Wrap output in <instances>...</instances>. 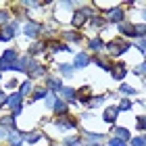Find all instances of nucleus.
Instances as JSON below:
<instances>
[{"label":"nucleus","mask_w":146,"mask_h":146,"mask_svg":"<svg viewBox=\"0 0 146 146\" xmlns=\"http://www.w3.org/2000/svg\"><path fill=\"white\" fill-rule=\"evenodd\" d=\"M88 48L92 50V52H102L104 50V42H102V38H92L90 42H88Z\"/></svg>","instance_id":"obj_22"},{"label":"nucleus","mask_w":146,"mask_h":146,"mask_svg":"<svg viewBox=\"0 0 146 146\" xmlns=\"http://www.w3.org/2000/svg\"><path fill=\"white\" fill-rule=\"evenodd\" d=\"M42 98H48V88H38L31 92V100H42Z\"/></svg>","instance_id":"obj_26"},{"label":"nucleus","mask_w":146,"mask_h":146,"mask_svg":"<svg viewBox=\"0 0 146 146\" xmlns=\"http://www.w3.org/2000/svg\"><path fill=\"white\" fill-rule=\"evenodd\" d=\"M6 86H9V88H17V86H19V79H9V84H6Z\"/></svg>","instance_id":"obj_44"},{"label":"nucleus","mask_w":146,"mask_h":146,"mask_svg":"<svg viewBox=\"0 0 146 146\" xmlns=\"http://www.w3.org/2000/svg\"><path fill=\"white\" fill-rule=\"evenodd\" d=\"M65 42H79L82 36H79V31H67V34H63Z\"/></svg>","instance_id":"obj_29"},{"label":"nucleus","mask_w":146,"mask_h":146,"mask_svg":"<svg viewBox=\"0 0 146 146\" xmlns=\"http://www.w3.org/2000/svg\"><path fill=\"white\" fill-rule=\"evenodd\" d=\"M90 25H92V27H102V25H107V19L100 17V15H94L90 19Z\"/></svg>","instance_id":"obj_28"},{"label":"nucleus","mask_w":146,"mask_h":146,"mask_svg":"<svg viewBox=\"0 0 146 146\" xmlns=\"http://www.w3.org/2000/svg\"><path fill=\"white\" fill-rule=\"evenodd\" d=\"M52 111H54V115H56V117L69 115V107H67V102H65L63 98H58V96H56V100H54V107H52Z\"/></svg>","instance_id":"obj_14"},{"label":"nucleus","mask_w":146,"mask_h":146,"mask_svg":"<svg viewBox=\"0 0 146 146\" xmlns=\"http://www.w3.org/2000/svg\"><path fill=\"white\" fill-rule=\"evenodd\" d=\"M111 75H113V79H117V82H123V77L127 75V69H125V65H123V63H113Z\"/></svg>","instance_id":"obj_12"},{"label":"nucleus","mask_w":146,"mask_h":146,"mask_svg":"<svg viewBox=\"0 0 146 146\" xmlns=\"http://www.w3.org/2000/svg\"><path fill=\"white\" fill-rule=\"evenodd\" d=\"M40 138H42V134H40V131H34V134H27V138H25V140H27L29 144H36Z\"/></svg>","instance_id":"obj_34"},{"label":"nucleus","mask_w":146,"mask_h":146,"mask_svg":"<svg viewBox=\"0 0 146 146\" xmlns=\"http://www.w3.org/2000/svg\"><path fill=\"white\" fill-rule=\"evenodd\" d=\"M6 98H9V96H6V94H4V92H2V90H0V109H2V107H4V104H6Z\"/></svg>","instance_id":"obj_43"},{"label":"nucleus","mask_w":146,"mask_h":146,"mask_svg":"<svg viewBox=\"0 0 146 146\" xmlns=\"http://www.w3.org/2000/svg\"><path fill=\"white\" fill-rule=\"evenodd\" d=\"M94 17V13H92L90 6H84V9H77L75 13H73V17H71V25L75 29H79L86 21H90V19Z\"/></svg>","instance_id":"obj_2"},{"label":"nucleus","mask_w":146,"mask_h":146,"mask_svg":"<svg viewBox=\"0 0 146 146\" xmlns=\"http://www.w3.org/2000/svg\"><path fill=\"white\" fill-rule=\"evenodd\" d=\"M136 38L140 40V38H146V25H136Z\"/></svg>","instance_id":"obj_35"},{"label":"nucleus","mask_w":146,"mask_h":146,"mask_svg":"<svg viewBox=\"0 0 146 146\" xmlns=\"http://www.w3.org/2000/svg\"><path fill=\"white\" fill-rule=\"evenodd\" d=\"M134 73H136V75H146V61L138 65V67L134 69Z\"/></svg>","instance_id":"obj_38"},{"label":"nucleus","mask_w":146,"mask_h":146,"mask_svg":"<svg viewBox=\"0 0 146 146\" xmlns=\"http://www.w3.org/2000/svg\"><path fill=\"white\" fill-rule=\"evenodd\" d=\"M58 98H63L65 102H73V100H75V90H73V88H67V86H63V90L58 92Z\"/></svg>","instance_id":"obj_20"},{"label":"nucleus","mask_w":146,"mask_h":146,"mask_svg":"<svg viewBox=\"0 0 146 146\" xmlns=\"http://www.w3.org/2000/svg\"><path fill=\"white\" fill-rule=\"evenodd\" d=\"M42 29H44V25L38 23V21H27L23 25V34L27 38H38L40 34H42Z\"/></svg>","instance_id":"obj_7"},{"label":"nucleus","mask_w":146,"mask_h":146,"mask_svg":"<svg viewBox=\"0 0 146 146\" xmlns=\"http://www.w3.org/2000/svg\"><path fill=\"white\" fill-rule=\"evenodd\" d=\"M58 71H61L63 75H73V73H75V67L69 65V63H61L58 65Z\"/></svg>","instance_id":"obj_27"},{"label":"nucleus","mask_w":146,"mask_h":146,"mask_svg":"<svg viewBox=\"0 0 146 146\" xmlns=\"http://www.w3.org/2000/svg\"><path fill=\"white\" fill-rule=\"evenodd\" d=\"M86 138H88L90 142H96V144H100V142L104 140L102 134H94V131H92V134H90V131H86Z\"/></svg>","instance_id":"obj_31"},{"label":"nucleus","mask_w":146,"mask_h":146,"mask_svg":"<svg viewBox=\"0 0 146 146\" xmlns=\"http://www.w3.org/2000/svg\"><path fill=\"white\" fill-rule=\"evenodd\" d=\"M144 142H146V136H144Z\"/></svg>","instance_id":"obj_47"},{"label":"nucleus","mask_w":146,"mask_h":146,"mask_svg":"<svg viewBox=\"0 0 146 146\" xmlns=\"http://www.w3.org/2000/svg\"><path fill=\"white\" fill-rule=\"evenodd\" d=\"M17 27H19V23H17V21H11L6 27L0 29V40H4V42H11V40L15 38V34H17Z\"/></svg>","instance_id":"obj_9"},{"label":"nucleus","mask_w":146,"mask_h":146,"mask_svg":"<svg viewBox=\"0 0 146 146\" xmlns=\"http://www.w3.org/2000/svg\"><path fill=\"white\" fill-rule=\"evenodd\" d=\"M104 98H107L104 94H102V96H94V100H90V102H88V107H90V109H96L98 104H102V102H104Z\"/></svg>","instance_id":"obj_32"},{"label":"nucleus","mask_w":146,"mask_h":146,"mask_svg":"<svg viewBox=\"0 0 146 146\" xmlns=\"http://www.w3.org/2000/svg\"><path fill=\"white\" fill-rule=\"evenodd\" d=\"M102 17L107 19V23H117V25H121V23L125 21V11L121 9V6H115V9H111L109 13H104Z\"/></svg>","instance_id":"obj_6"},{"label":"nucleus","mask_w":146,"mask_h":146,"mask_svg":"<svg viewBox=\"0 0 146 146\" xmlns=\"http://www.w3.org/2000/svg\"><path fill=\"white\" fill-rule=\"evenodd\" d=\"M9 23H11V13L9 11H0V29L6 27Z\"/></svg>","instance_id":"obj_30"},{"label":"nucleus","mask_w":146,"mask_h":146,"mask_svg":"<svg viewBox=\"0 0 146 146\" xmlns=\"http://www.w3.org/2000/svg\"><path fill=\"white\" fill-rule=\"evenodd\" d=\"M127 109H131V102L127 100V98H123V100L119 102V111H127Z\"/></svg>","instance_id":"obj_42"},{"label":"nucleus","mask_w":146,"mask_h":146,"mask_svg":"<svg viewBox=\"0 0 146 146\" xmlns=\"http://www.w3.org/2000/svg\"><path fill=\"white\" fill-rule=\"evenodd\" d=\"M6 107L13 111V117H15V119L23 113V98L19 96V92H13V94H9V98H6Z\"/></svg>","instance_id":"obj_3"},{"label":"nucleus","mask_w":146,"mask_h":146,"mask_svg":"<svg viewBox=\"0 0 146 146\" xmlns=\"http://www.w3.org/2000/svg\"><path fill=\"white\" fill-rule=\"evenodd\" d=\"M54 125H56V129H61V131L75 129L77 127V119L71 117V115H63V117H56L54 119Z\"/></svg>","instance_id":"obj_5"},{"label":"nucleus","mask_w":146,"mask_h":146,"mask_svg":"<svg viewBox=\"0 0 146 146\" xmlns=\"http://www.w3.org/2000/svg\"><path fill=\"white\" fill-rule=\"evenodd\" d=\"M17 61H19L17 52L13 50V48H9L2 56H0V73H2V71H13V67H15Z\"/></svg>","instance_id":"obj_4"},{"label":"nucleus","mask_w":146,"mask_h":146,"mask_svg":"<svg viewBox=\"0 0 146 146\" xmlns=\"http://www.w3.org/2000/svg\"><path fill=\"white\" fill-rule=\"evenodd\" d=\"M113 131H115V136H113V138H119V140H123V142H129L131 140V134H129L127 127H115Z\"/></svg>","instance_id":"obj_23"},{"label":"nucleus","mask_w":146,"mask_h":146,"mask_svg":"<svg viewBox=\"0 0 146 146\" xmlns=\"http://www.w3.org/2000/svg\"><path fill=\"white\" fill-rule=\"evenodd\" d=\"M119 92H121V94H127V96L136 94V90L131 88V86H127V84H121V86H119Z\"/></svg>","instance_id":"obj_33"},{"label":"nucleus","mask_w":146,"mask_h":146,"mask_svg":"<svg viewBox=\"0 0 146 146\" xmlns=\"http://www.w3.org/2000/svg\"><path fill=\"white\" fill-rule=\"evenodd\" d=\"M136 48L140 50V52H146V38H140V40H138V42H136Z\"/></svg>","instance_id":"obj_40"},{"label":"nucleus","mask_w":146,"mask_h":146,"mask_svg":"<svg viewBox=\"0 0 146 146\" xmlns=\"http://www.w3.org/2000/svg\"><path fill=\"white\" fill-rule=\"evenodd\" d=\"M46 46H48V48L52 50V52H71V48L65 42H56V40H50V42H46Z\"/></svg>","instance_id":"obj_18"},{"label":"nucleus","mask_w":146,"mask_h":146,"mask_svg":"<svg viewBox=\"0 0 146 146\" xmlns=\"http://www.w3.org/2000/svg\"><path fill=\"white\" fill-rule=\"evenodd\" d=\"M90 65V56L86 54V52H79V54H75V61H73V67L75 69H84Z\"/></svg>","instance_id":"obj_17"},{"label":"nucleus","mask_w":146,"mask_h":146,"mask_svg":"<svg viewBox=\"0 0 146 146\" xmlns=\"http://www.w3.org/2000/svg\"><path fill=\"white\" fill-rule=\"evenodd\" d=\"M19 96H21V98H25V96H29L31 94V79H25V82L21 84V86H19Z\"/></svg>","instance_id":"obj_24"},{"label":"nucleus","mask_w":146,"mask_h":146,"mask_svg":"<svg viewBox=\"0 0 146 146\" xmlns=\"http://www.w3.org/2000/svg\"><path fill=\"white\" fill-rule=\"evenodd\" d=\"M129 144H131V146H146L144 138H140V136H138V138H131V140H129Z\"/></svg>","instance_id":"obj_39"},{"label":"nucleus","mask_w":146,"mask_h":146,"mask_svg":"<svg viewBox=\"0 0 146 146\" xmlns=\"http://www.w3.org/2000/svg\"><path fill=\"white\" fill-rule=\"evenodd\" d=\"M88 146H102V144H96V142H90Z\"/></svg>","instance_id":"obj_45"},{"label":"nucleus","mask_w":146,"mask_h":146,"mask_svg":"<svg viewBox=\"0 0 146 146\" xmlns=\"http://www.w3.org/2000/svg\"><path fill=\"white\" fill-rule=\"evenodd\" d=\"M119 113H121V111H119V107H107V109H104V113H102V121L109 123V125H113V123L117 121Z\"/></svg>","instance_id":"obj_11"},{"label":"nucleus","mask_w":146,"mask_h":146,"mask_svg":"<svg viewBox=\"0 0 146 146\" xmlns=\"http://www.w3.org/2000/svg\"><path fill=\"white\" fill-rule=\"evenodd\" d=\"M136 125H138V129H140V131H146V117H138L136 119Z\"/></svg>","instance_id":"obj_37"},{"label":"nucleus","mask_w":146,"mask_h":146,"mask_svg":"<svg viewBox=\"0 0 146 146\" xmlns=\"http://www.w3.org/2000/svg\"><path fill=\"white\" fill-rule=\"evenodd\" d=\"M0 127L6 129V131L17 129V127H15V117H13V115H4L2 119H0Z\"/></svg>","instance_id":"obj_21"},{"label":"nucleus","mask_w":146,"mask_h":146,"mask_svg":"<svg viewBox=\"0 0 146 146\" xmlns=\"http://www.w3.org/2000/svg\"><path fill=\"white\" fill-rule=\"evenodd\" d=\"M142 17H144V19H146V11H144V13H142Z\"/></svg>","instance_id":"obj_46"},{"label":"nucleus","mask_w":146,"mask_h":146,"mask_svg":"<svg viewBox=\"0 0 146 146\" xmlns=\"http://www.w3.org/2000/svg\"><path fill=\"white\" fill-rule=\"evenodd\" d=\"M63 144H65V146H77V144H79V138H77V136H69V138H65Z\"/></svg>","instance_id":"obj_36"},{"label":"nucleus","mask_w":146,"mask_h":146,"mask_svg":"<svg viewBox=\"0 0 146 146\" xmlns=\"http://www.w3.org/2000/svg\"><path fill=\"white\" fill-rule=\"evenodd\" d=\"M75 98H79V102H86V104H88L90 98H92V88H90L88 84L82 86V88H77V90H75Z\"/></svg>","instance_id":"obj_13"},{"label":"nucleus","mask_w":146,"mask_h":146,"mask_svg":"<svg viewBox=\"0 0 146 146\" xmlns=\"http://www.w3.org/2000/svg\"><path fill=\"white\" fill-rule=\"evenodd\" d=\"M119 34H121V38H136V25L134 23H127V21H123L121 25H119Z\"/></svg>","instance_id":"obj_15"},{"label":"nucleus","mask_w":146,"mask_h":146,"mask_svg":"<svg viewBox=\"0 0 146 146\" xmlns=\"http://www.w3.org/2000/svg\"><path fill=\"white\" fill-rule=\"evenodd\" d=\"M36 77H46V67L40 65L38 61H34L31 67L27 69V79H36Z\"/></svg>","instance_id":"obj_10"},{"label":"nucleus","mask_w":146,"mask_h":146,"mask_svg":"<svg viewBox=\"0 0 146 146\" xmlns=\"http://www.w3.org/2000/svg\"><path fill=\"white\" fill-rule=\"evenodd\" d=\"M109 146H127V142L119 140V138H111V140H109Z\"/></svg>","instance_id":"obj_41"},{"label":"nucleus","mask_w":146,"mask_h":146,"mask_svg":"<svg viewBox=\"0 0 146 146\" xmlns=\"http://www.w3.org/2000/svg\"><path fill=\"white\" fill-rule=\"evenodd\" d=\"M46 88H48V92H52V94L61 92V90H63V82H61V77H48V79H46Z\"/></svg>","instance_id":"obj_16"},{"label":"nucleus","mask_w":146,"mask_h":146,"mask_svg":"<svg viewBox=\"0 0 146 146\" xmlns=\"http://www.w3.org/2000/svg\"><path fill=\"white\" fill-rule=\"evenodd\" d=\"M90 63L98 65V67H100V69H104V71H111V67H113V63H109L107 58H102L100 54H96V56H90Z\"/></svg>","instance_id":"obj_19"},{"label":"nucleus","mask_w":146,"mask_h":146,"mask_svg":"<svg viewBox=\"0 0 146 146\" xmlns=\"http://www.w3.org/2000/svg\"><path fill=\"white\" fill-rule=\"evenodd\" d=\"M46 48V42H36V44H31V48H29V56H36V54H42Z\"/></svg>","instance_id":"obj_25"},{"label":"nucleus","mask_w":146,"mask_h":146,"mask_svg":"<svg viewBox=\"0 0 146 146\" xmlns=\"http://www.w3.org/2000/svg\"><path fill=\"white\" fill-rule=\"evenodd\" d=\"M25 138H27V134L21 129H13L9 131V136H6V142H9V146H21L25 142Z\"/></svg>","instance_id":"obj_8"},{"label":"nucleus","mask_w":146,"mask_h":146,"mask_svg":"<svg viewBox=\"0 0 146 146\" xmlns=\"http://www.w3.org/2000/svg\"><path fill=\"white\" fill-rule=\"evenodd\" d=\"M129 48H131V44L123 38H115V40H111V42L104 44V50H107V54H111V56H121L123 52H127Z\"/></svg>","instance_id":"obj_1"}]
</instances>
